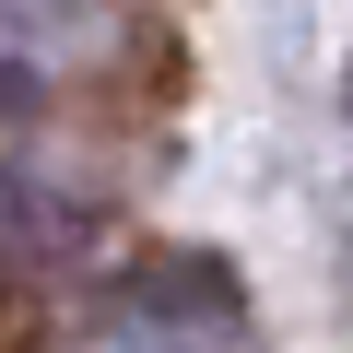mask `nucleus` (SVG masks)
Segmentation results:
<instances>
[{
  "instance_id": "3",
  "label": "nucleus",
  "mask_w": 353,
  "mask_h": 353,
  "mask_svg": "<svg viewBox=\"0 0 353 353\" xmlns=\"http://www.w3.org/2000/svg\"><path fill=\"white\" fill-rule=\"evenodd\" d=\"M106 36H118V0H0V59H24V71L106 59Z\"/></svg>"
},
{
  "instance_id": "1",
  "label": "nucleus",
  "mask_w": 353,
  "mask_h": 353,
  "mask_svg": "<svg viewBox=\"0 0 353 353\" xmlns=\"http://www.w3.org/2000/svg\"><path fill=\"white\" fill-rule=\"evenodd\" d=\"M83 353H248V294H236L224 259L165 248V259H141L106 294V318L83 330Z\"/></svg>"
},
{
  "instance_id": "2",
  "label": "nucleus",
  "mask_w": 353,
  "mask_h": 353,
  "mask_svg": "<svg viewBox=\"0 0 353 353\" xmlns=\"http://www.w3.org/2000/svg\"><path fill=\"white\" fill-rule=\"evenodd\" d=\"M94 248V189L59 165H0V271H59Z\"/></svg>"
}]
</instances>
